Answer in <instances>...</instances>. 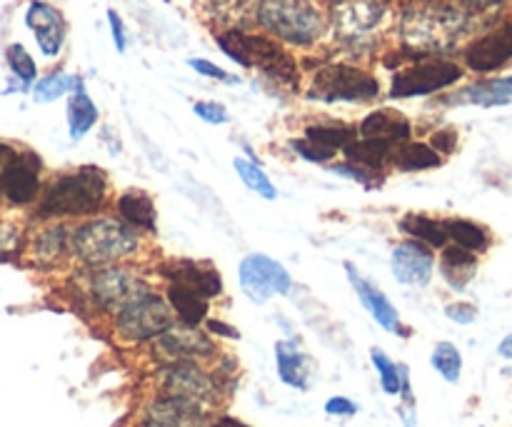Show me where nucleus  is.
<instances>
[{"mask_svg":"<svg viewBox=\"0 0 512 427\" xmlns=\"http://www.w3.org/2000/svg\"><path fill=\"white\" fill-rule=\"evenodd\" d=\"M468 33V15L455 5L438 0H420L405 8L400 20V38L418 53H443L458 45Z\"/></svg>","mask_w":512,"mask_h":427,"instance_id":"1","label":"nucleus"},{"mask_svg":"<svg viewBox=\"0 0 512 427\" xmlns=\"http://www.w3.org/2000/svg\"><path fill=\"white\" fill-rule=\"evenodd\" d=\"M105 190H108V183L98 168H80L50 185L40 203V215L65 218V215L95 213L105 203Z\"/></svg>","mask_w":512,"mask_h":427,"instance_id":"2","label":"nucleus"},{"mask_svg":"<svg viewBox=\"0 0 512 427\" xmlns=\"http://www.w3.org/2000/svg\"><path fill=\"white\" fill-rule=\"evenodd\" d=\"M138 235L130 230L128 225L118 223V220L100 218L93 223H85L70 235V250L78 255L83 263L95 265H108L115 260L133 255L138 250Z\"/></svg>","mask_w":512,"mask_h":427,"instance_id":"3","label":"nucleus"},{"mask_svg":"<svg viewBox=\"0 0 512 427\" xmlns=\"http://www.w3.org/2000/svg\"><path fill=\"white\" fill-rule=\"evenodd\" d=\"M220 50L235 60L243 68H260L268 73L273 80L280 83H298V70H295V60L280 48L273 40L263 38V35H248L243 30H228L218 38Z\"/></svg>","mask_w":512,"mask_h":427,"instance_id":"4","label":"nucleus"},{"mask_svg":"<svg viewBox=\"0 0 512 427\" xmlns=\"http://www.w3.org/2000/svg\"><path fill=\"white\" fill-rule=\"evenodd\" d=\"M258 23L290 45H313L323 33V15L310 0H260Z\"/></svg>","mask_w":512,"mask_h":427,"instance_id":"5","label":"nucleus"},{"mask_svg":"<svg viewBox=\"0 0 512 427\" xmlns=\"http://www.w3.org/2000/svg\"><path fill=\"white\" fill-rule=\"evenodd\" d=\"M380 83L355 65H325L315 73L308 98L323 103H368L378 98Z\"/></svg>","mask_w":512,"mask_h":427,"instance_id":"6","label":"nucleus"},{"mask_svg":"<svg viewBox=\"0 0 512 427\" xmlns=\"http://www.w3.org/2000/svg\"><path fill=\"white\" fill-rule=\"evenodd\" d=\"M175 325L168 303L158 295L143 293L115 313V330L123 340L130 343H148L158 340Z\"/></svg>","mask_w":512,"mask_h":427,"instance_id":"7","label":"nucleus"},{"mask_svg":"<svg viewBox=\"0 0 512 427\" xmlns=\"http://www.w3.org/2000/svg\"><path fill=\"white\" fill-rule=\"evenodd\" d=\"M463 78V68L453 60H430V63L410 65L400 70L390 85L393 98H420V95L438 93V90L450 88Z\"/></svg>","mask_w":512,"mask_h":427,"instance_id":"8","label":"nucleus"},{"mask_svg":"<svg viewBox=\"0 0 512 427\" xmlns=\"http://www.w3.org/2000/svg\"><path fill=\"white\" fill-rule=\"evenodd\" d=\"M240 288L248 295L253 303L263 305L268 303L273 295H285L293 288L290 273L278 263V260L268 258L263 253L248 255L240 263Z\"/></svg>","mask_w":512,"mask_h":427,"instance_id":"9","label":"nucleus"},{"mask_svg":"<svg viewBox=\"0 0 512 427\" xmlns=\"http://www.w3.org/2000/svg\"><path fill=\"white\" fill-rule=\"evenodd\" d=\"M385 0H335L333 28L343 43H360L380 25Z\"/></svg>","mask_w":512,"mask_h":427,"instance_id":"10","label":"nucleus"},{"mask_svg":"<svg viewBox=\"0 0 512 427\" xmlns=\"http://www.w3.org/2000/svg\"><path fill=\"white\" fill-rule=\"evenodd\" d=\"M163 390L165 395L188 400L200 408L215 403V398H218V385L198 363L168 365L163 373Z\"/></svg>","mask_w":512,"mask_h":427,"instance_id":"11","label":"nucleus"},{"mask_svg":"<svg viewBox=\"0 0 512 427\" xmlns=\"http://www.w3.org/2000/svg\"><path fill=\"white\" fill-rule=\"evenodd\" d=\"M88 290L90 298L98 308L103 310H115L118 313L123 305H128L130 300H135L138 295L148 293L143 283L138 278H133L130 273L120 268H100L95 270L88 278Z\"/></svg>","mask_w":512,"mask_h":427,"instance_id":"12","label":"nucleus"},{"mask_svg":"<svg viewBox=\"0 0 512 427\" xmlns=\"http://www.w3.org/2000/svg\"><path fill=\"white\" fill-rule=\"evenodd\" d=\"M155 350L160 358L168 360L170 365L175 363H198V360H208L215 355V343L198 328H188V325H173L168 333L160 335L155 340Z\"/></svg>","mask_w":512,"mask_h":427,"instance_id":"13","label":"nucleus"},{"mask_svg":"<svg viewBox=\"0 0 512 427\" xmlns=\"http://www.w3.org/2000/svg\"><path fill=\"white\" fill-rule=\"evenodd\" d=\"M512 60V23L490 30L465 48V65L475 73H493Z\"/></svg>","mask_w":512,"mask_h":427,"instance_id":"14","label":"nucleus"},{"mask_svg":"<svg viewBox=\"0 0 512 427\" xmlns=\"http://www.w3.org/2000/svg\"><path fill=\"white\" fill-rule=\"evenodd\" d=\"M390 268H393V275L398 283L425 288L430 283V278H433L435 258L423 243H418V240H405V243L395 245Z\"/></svg>","mask_w":512,"mask_h":427,"instance_id":"15","label":"nucleus"},{"mask_svg":"<svg viewBox=\"0 0 512 427\" xmlns=\"http://www.w3.org/2000/svg\"><path fill=\"white\" fill-rule=\"evenodd\" d=\"M143 427H205V408L173 395H160L145 405Z\"/></svg>","mask_w":512,"mask_h":427,"instance_id":"16","label":"nucleus"},{"mask_svg":"<svg viewBox=\"0 0 512 427\" xmlns=\"http://www.w3.org/2000/svg\"><path fill=\"white\" fill-rule=\"evenodd\" d=\"M25 25L33 30L43 55L55 58L63 50L68 28H65V18L60 15V10H55L53 5L43 3V0H33L28 5V10H25Z\"/></svg>","mask_w":512,"mask_h":427,"instance_id":"17","label":"nucleus"},{"mask_svg":"<svg viewBox=\"0 0 512 427\" xmlns=\"http://www.w3.org/2000/svg\"><path fill=\"white\" fill-rule=\"evenodd\" d=\"M163 275L173 285H183V288L203 295L205 300L215 298V295H220V290H223L220 273L210 263H198V260H173V263L163 265Z\"/></svg>","mask_w":512,"mask_h":427,"instance_id":"18","label":"nucleus"},{"mask_svg":"<svg viewBox=\"0 0 512 427\" xmlns=\"http://www.w3.org/2000/svg\"><path fill=\"white\" fill-rule=\"evenodd\" d=\"M345 273H348L350 285H353V290L358 293L363 308L373 315L375 323H378L383 330H388V333L405 335L403 325H400L398 310L393 308V303L388 300V295H385L380 288H375L373 283H368V280H365L363 275L355 270V265H350V263L345 265Z\"/></svg>","mask_w":512,"mask_h":427,"instance_id":"19","label":"nucleus"},{"mask_svg":"<svg viewBox=\"0 0 512 427\" xmlns=\"http://www.w3.org/2000/svg\"><path fill=\"white\" fill-rule=\"evenodd\" d=\"M38 188V158H13L0 173V193L15 205L30 203Z\"/></svg>","mask_w":512,"mask_h":427,"instance_id":"20","label":"nucleus"},{"mask_svg":"<svg viewBox=\"0 0 512 427\" xmlns=\"http://www.w3.org/2000/svg\"><path fill=\"white\" fill-rule=\"evenodd\" d=\"M413 128L410 120L398 110H375L360 123V135L368 140H385V143H405Z\"/></svg>","mask_w":512,"mask_h":427,"instance_id":"21","label":"nucleus"},{"mask_svg":"<svg viewBox=\"0 0 512 427\" xmlns=\"http://www.w3.org/2000/svg\"><path fill=\"white\" fill-rule=\"evenodd\" d=\"M275 365L285 385L295 390H308L310 380V358L290 340H280L275 345Z\"/></svg>","mask_w":512,"mask_h":427,"instance_id":"22","label":"nucleus"},{"mask_svg":"<svg viewBox=\"0 0 512 427\" xmlns=\"http://www.w3.org/2000/svg\"><path fill=\"white\" fill-rule=\"evenodd\" d=\"M450 100L465 105H478V108H500V105L512 103V75L505 78H493L483 80V83H475L470 88H465L463 93L453 95Z\"/></svg>","mask_w":512,"mask_h":427,"instance_id":"23","label":"nucleus"},{"mask_svg":"<svg viewBox=\"0 0 512 427\" xmlns=\"http://www.w3.org/2000/svg\"><path fill=\"white\" fill-rule=\"evenodd\" d=\"M370 360H373L375 370H378L380 385H383L385 393H388L390 398L405 395V400H408V403H413V395H410L408 368H405V365H398L395 360H390L380 348L370 350Z\"/></svg>","mask_w":512,"mask_h":427,"instance_id":"24","label":"nucleus"},{"mask_svg":"<svg viewBox=\"0 0 512 427\" xmlns=\"http://www.w3.org/2000/svg\"><path fill=\"white\" fill-rule=\"evenodd\" d=\"M168 303L180 318V323L188 325V328H198L208 318V300L193 290L183 288V285H170Z\"/></svg>","mask_w":512,"mask_h":427,"instance_id":"25","label":"nucleus"},{"mask_svg":"<svg viewBox=\"0 0 512 427\" xmlns=\"http://www.w3.org/2000/svg\"><path fill=\"white\" fill-rule=\"evenodd\" d=\"M440 268H443V275L450 288L463 290L475 275L478 260H475V253H468V250L458 248V245H450V248L443 250V263H440Z\"/></svg>","mask_w":512,"mask_h":427,"instance_id":"26","label":"nucleus"},{"mask_svg":"<svg viewBox=\"0 0 512 427\" xmlns=\"http://www.w3.org/2000/svg\"><path fill=\"white\" fill-rule=\"evenodd\" d=\"M390 160L393 165H398L400 170H408V173H418V170H430V168H438L443 160L440 155L435 153L430 145L423 143H398V148L390 150Z\"/></svg>","mask_w":512,"mask_h":427,"instance_id":"27","label":"nucleus"},{"mask_svg":"<svg viewBox=\"0 0 512 427\" xmlns=\"http://www.w3.org/2000/svg\"><path fill=\"white\" fill-rule=\"evenodd\" d=\"M98 120V108L90 100V95L85 93L83 85L73 90L68 100V128H70V138L80 140Z\"/></svg>","mask_w":512,"mask_h":427,"instance_id":"28","label":"nucleus"},{"mask_svg":"<svg viewBox=\"0 0 512 427\" xmlns=\"http://www.w3.org/2000/svg\"><path fill=\"white\" fill-rule=\"evenodd\" d=\"M118 213H120V218H123L128 225H133V228L155 230L153 200H150L145 193L130 190V193L120 195Z\"/></svg>","mask_w":512,"mask_h":427,"instance_id":"29","label":"nucleus"},{"mask_svg":"<svg viewBox=\"0 0 512 427\" xmlns=\"http://www.w3.org/2000/svg\"><path fill=\"white\" fill-rule=\"evenodd\" d=\"M400 228L415 238L418 243H425L428 248H445L448 245V233H445L443 220L428 218V215H405Z\"/></svg>","mask_w":512,"mask_h":427,"instance_id":"30","label":"nucleus"},{"mask_svg":"<svg viewBox=\"0 0 512 427\" xmlns=\"http://www.w3.org/2000/svg\"><path fill=\"white\" fill-rule=\"evenodd\" d=\"M343 150L353 165L375 170V168H383L385 160H390V150H393V145L385 143V140L363 138V140H350Z\"/></svg>","mask_w":512,"mask_h":427,"instance_id":"31","label":"nucleus"},{"mask_svg":"<svg viewBox=\"0 0 512 427\" xmlns=\"http://www.w3.org/2000/svg\"><path fill=\"white\" fill-rule=\"evenodd\" d=\"M445 233H448V240H453L458 248L468 250V253H483V250L490 248V238L480 225L470 223V220H443Z\"/></svg>","mask_w":512,"mask_h":427,"instance_id":"32","label":"nucleus"},{"mask_svg":"<svg viewBox=\"0 0 512 427\" xmlns=\"http://www.w3.org/2000/svg\"><path fill=\"white\" fill-rule=\"evenodd\" d=\"M430 365L445 383H458L463 373V355L453 343H438L430 355Z\"/></svg>","mask_w":512,"mask_h":427,"instance_id":"33","label":"nucleus"},{"mask_svg":"<svg viewBox=\"0 0 512 427\" xmlns=\"http://www.w3.org/2000/svg\"><path fill=\"white\" fill-rule=\"evenodd\" d=\"M80 83V78H75V75H68V73H50L45 75L43 80H38L33 88V98L38 100V103H50V100H58L63 98L65 93H70V90H75Z\"/></svg>","mask_w":512,"mask_h":427,"instance_id":"34","label":"nucleus"},{"mask_svg":"<svg viewBox=\"0 0 512 427\" xmlns=\"http://www.w3.org/2000/svg\"><path fill=\"white\" fill-rule=\"evenodd\" d=\"M233 168H235V173L240 175V180H243V183L248 185L255 195H263L265 200L278 198V190H275V185L270 183L268 175H265L258 165L250 163V160H245V158H235Z\"/></svg>","mask_w":512,"mask_h":427,"instance_id":"35","label":"nucleus"},{"mask_svg":"<svg viewBox=\"0 0 512 427\" xmlns=\"http://www.w3.org/2000/svg\"><path fill=\"white\" fill-rule=\"evenodd\" d=\"M305 138L328 150H343L350 140H355V128H345V125H310L305 130Z\"/></svg>","mask_w":512,"mask_h":427,"instance_id":"36","label":"nucleus"},{"mask_svg":"<svg viewBox=\"0 0 512 427\" xmlns=\"http://www.w3.org/2000/svg\"><path fill=\"white\" fill-rule=\"evenodd\" d=\"M68 250H70V233L65 228H53V230H48V233L40 235L38 253L43 255L45 260L63 258Z\"/></svg>","mask_w":512,"mask_h":427,"instance_id":"37","label":"nucleus"},{"mask_svg":"<svg viewBox=\"0 0 512 427\" xmlns=\"http://www.w3.org/2000/svg\"><path fill=\"white\" fill-rule=\"evenodd\" d=\"M8 65L25 85H30L35 80V60L30 58L28 50L20 43H13L8 48Z\"/></svg>","mask_w":512,"mask_h":427,"instance_id":"38","label":"nucleus"},{"mask_svg":"<svg viewBox=\"0 0 512 427\" xmlns=\"http://www.w3.org/2000/svg\"><path fill=\"white\" fill-rule=\"evenodd\" d=\"M293 150L300 155V158L308 160V163H325V160H330L335 155V150L323 148V145L313 143V140L308 138L293 140Z\"/></svg>","mask_w":512,"mask_h":427,"instance_id":"39","label":"nucleus"},{"mask_svg":"<svg viewBox=\"0 0 512 427\" xmlns=\"http://www.w3.org/2000/svg\"><path fill=\"white\" fill-rule=\"evenodd\" d=\"M193 113L210 125L228 123V110H225V105L215 103V100H200V103L193 105Z\"/></svg>","mask_w":512,"mask_h":427,"instance_id":"40","label":"nucleus"},{"mask_svg":"<svg viewBox=\"0 0 512 427\" xmlns=\"http://www.w3.org/2000/svg\"><path fill=\"white\" fill-rule=\"evenodd\" d=\"M445 315H448L453 323L470 325V323H475V318H478V310L468 303H455V305H448V308H445Z\"/></svg>","mask_w":512,"mask_h":427,"instance_id":"41","label":"nucleus"},{"mask_svg":"<svg viewBox=\"0 0 512 427\" xmlns=\"http://www.w3.org/2000/svg\"><path fill=\"white\" fill-rule=\"evenodd\" d=\"M358 405L353 403V400L348 398H330L328 403H325V413L328 415H335V418H353L355 413H358Z\"/></svg>","mask_w":512,"mask_h":427,"instance_id":"42","label":"nucleus"},{"mask_svg":"<svg viewBox=\"0 0 512 427\" xmlns=\"http://www.w3.org/2000/svg\"><path fill=\"white\" fill-rule=\"evenodd\" d=\"M188 65L190 68L195 70V73H200V75H205V78H218V80H233V75H228L225 73L223 68H218V65H213L210 63V60H203V58H193V60H188Z\"/></svg>","mask_w":512,"mask_h":427,"instance_id":"43","label":"nucleus"},{"mask_svg":"<svg viewBox=\"0 0 512 427\" xmlns=\"http://www.w3.org/2000/svg\"><path fill=\"white\" fill-rule=\"evenodd\" d=\"M430 143H433L435 153L448 155V153H453V150H455V143H458V133H455V130H450V128L438 130V133L430 138Z\"/></svg>","mask_w":512,"mask_h":427,"instance_id":"44","label":"nucleus"},{"mask_svg":"<svg viewBox=\"0 0 512 427\" xmlns=\"http://www.w3.org/2000/svg\"><path fill=\"white\" fill-rule=\"evenodd\" d=\"M108 20H110V33H113L115 48L118 53H125V45H128V35H125V25L120 20V15L115 10H108Z\"/></svg>","mask_w":512,"mask_h":427,"instance_id":"45","label":"nucleus"},{"mask_svg":"<svg viewBox=\"0 0 512 427\" xmlns=\"http://www.w3.org/2000/svg\"><path fill=\"white\" fill-rule=\"evenodd\" d=\"M335 173L338 175H345V178H350V180H358V183H370V173L368 170H363V168H358V165H335Z\"/></svg>","mask_w":512,"mask_h":427,"instance_id":"46","label":"nucleus"},{"mask_svg":"<svg viewBox=\"0 0 512 427\" xmlns=\"http://www.w3.org/2000/svg\"><path fill=\"white\" fill-rule=\"evenodd\" d=\"M208 328L213 330V333H220V335H225V338H238V330L228 328V325L218 323V320H210V323H208Z\"/></svg>","mask_w":512,"mask_h":427,"instance_id":"47","label":"nucleus"},{"mask_svg":"<svg viewBox=\"0 0 512 427\" xmlns=\"http://www.w3.org/2000/svg\"><path fill=\"white\" fill-rule=\"evenodd\" d=\"M460 3L470 10H488L493 8V5H498L500 0H460Z\"/></svg>","mask_w":512,"mask_h":427,"instance_id":"48","label":"nucleus"},{"mask_svg":"<svg viewBox=\"0 0 512 427\" xmlns=\"http://www.w3.org/2000/svg\"><path fill=\"white\" fill-rule=\"evenodd\" d=\"M210 427H250V425L240 423V420L235 418H228V415H220V418H215L213 423H210Z\"/></svg>","mask_w":512,"mask_h":427,"instance_id":"49","label":"nucleus"},{"mask_svg":"<svg viewBox=\"0 0 512 427\" xmlns=\"http://www.w3.org/2000/svg\"><path fill=\"white\" fill-rule=\"evenodd\" d=\"M498 353H500V358L512 360V335H508V338L498 345Z\"/></svg>","mask_w":512,"mask_h":427,"instance_id":"50","label":"nucleus"},{"mask_svg":"<svg viewBox=\"0 0 512 427\" xmlns=\"http://www.w3.org/2000/svg\"><path fill=\"white\" fill-rule=\"evenodd\" d=\"M3 155H13V153H10V148H5V145H0V158H3Z\"/></svg>","mask_w":512,"mask_h":427,"instance_id":"51","label":"nucleus"}]
</instances>
